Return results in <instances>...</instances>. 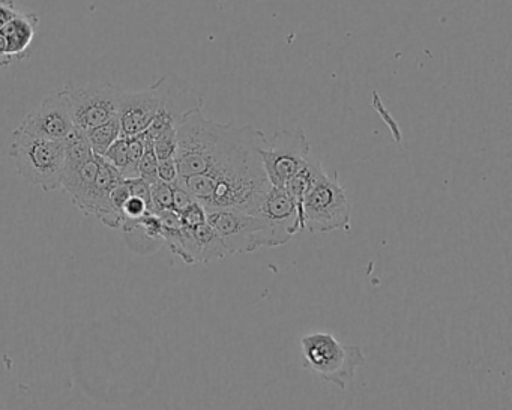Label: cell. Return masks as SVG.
Listing matches in <instances>:
<instances>
[{
  "mask_svg": "<svg viewBox=\"0 0 512 410\" xmlns=\"http://www.w3.org/2000/svg\"><path fill=\"white\" fill-rule=\"evenodd\" d=\"M265 143L266 136L259 130L232 157L205 175L179 178L176 184L181 185L206 212L229 209L256 214L272 187L260 157Z\"/></svg>",
  "mask_w": 512,
  "mask_h": 410,
  "instance_id": "1",
  "label": "cell"
},
{
  "mask_svg": "<svg viewBox=\"0 0 512 410\" xmlns=\"http://www.w3.org/2000/svg\"><path fill=\"white\" fill-rule=\"evenodd\" d=\"M256 131L257 128L250 125L218 124L206 118L202 109L188 113L176 127L175 161L179 178L205 175L232 157Z\"/></svg>",
  "mask_w": 512,
  "mask_h": 410,
  "instance_id": "2",
  "label": "cell"
},
{
  "mask_svg": "<svg viewBox=\"0 0 512 410\" xmlns=\"http://www.w3.org/2000/svg\"><path fill=\"white\" fill-rule=\"evenodd\" d=\"M301 349L305 370H310L325 382L334 383L343 391L365 362L361 347L340 343L328 332L304 335Z\"/></svg>",
  "mask_w": 512,
  "mask_h": 410,
  "instance_id": "3",
  "label": "cell"
},
{
  "mask_svg": "<svg viewBox=\"0 0 512 410\" xmlns=\"http://www.w3.org/2000/svg\"><path fill=\"white\" fill-rule=\"evenodd\" d=\"M10 157L17 173L25 181L46 193L61 190L65 163L64 143L37 139L16 130L11 140Z\"/></svg>",
  "mask_w": 512,
  "mask_h": 410,
  "instance_id": "4",
  "label": "cell"
},
{
  "mask_svg": "<svg viewBox=\"0 0 512 410\" xmlns=\"http://www.w3.org/2000/svg\"><path fill=\"white\" fill-rule=\"evenodd\" d=\"M349 197L340 184L338 173H322L313 182L301 205V229L310 233H328L350 229Z\"/></svg>",
  "mask_w": 512,
  "mask_h": 410,
  "instance_id": "5",
  "label": "cell"
},
{
  "mask_svg": "<svg viewBox=\"0 0 512 410\" xmlns=\"http://www.w3.org/2000/svg\"><path fill=\"white\" fill-rule=\"evenodd\" d=\"M119 89L107 82L65 86L61 94L67 101L74 128L86 134L118 118Z\"/></svg>",
  "mask_w": 512,
  "mask_h": 410,
  "instance_id": "6",
  "label": "cell"
},
{
  "mask_svg": "<svg viewBox=\"0 0 512 410\" xmlns=\"http://www.w3.org/2000/svg\"><path fill=\"white\" fill-rule=\"evenodd\" d=\"M311 155V145L304 130L280 131L271 139L266 137L265 146L260 151L263 169L272 187L284 188L287 182L307 163Z\"/></svg>",
  "mask_w": 512,
  "mask_h": 410,
  "instance_id": "7",
  "label": "cell"
},
{
  "mask_svg": "<svg viewBox=\"0 0 512 410\" xmlns=\"http://www.w3.org/2000/svg\"><path fill=\"white\" fill-rule=\"evenodd\" d=\"M206 221L220 238L227 257L268 247L265 224L256 214L223 209L206 212Z\"/></svg>",
  "mask_w": 512,
  "mask_h": 410,
  "instance_id": "8",
  "label": "cell"
},
{
  "mask_svg": "<svg viewBox=\"0 0 512 410\" xmlns=\"http://www.w3.org/2000/svg\"><path fill=\"white\" fill-rule=\"evenodd\" d=\"M158 98H160V109L151 127L145 131L149 139H154L158 134L166 130L178 127L179 122L194 110L202 109L203 100L196 89L191 88L187 82L169 73L161 77L157 83Z\"/></svg>",
  "mask_w": 512,
  "mask_h": 410,
  "instance_id": "9",
  "label": "cell"
},
{
  "mask_svg": "<svg viewBox=\"0 0 512 410\" xmlns=\"http://www.w3.org/2000/svg\"><path fill=\"white\" fill-rule=\"evenodd\" d=\"M256 215L265 224L268 248L287 244L301 230L298 206L284 188H269Z\"/></svg>",
  "mask_w": 512,
  "mask_h": 410,
  "instance_id": "10",
  "label": "cell"
},
{
  "mask_svg": "<svg viewBox=\"0 0 512 410\" xmlns=\"http://www.w3.org/2000/svg\"><path fill=\"white\" fill-rule=\"evenodd\" d=\"M17 131L37 139L64 143L70 139L76 128H74L67 101L62 97L61 92H58L47 97L37 109L29 112Z\"/></svg>",
  "mask_w": 512,
  "mask_h": 410,
  "instance_id": "11",
  "label": "cell"
},
{
  "mask_svg": "<svg viewBox=\"0 0 512 410\" xmlns=\"http://www.w3.org/2000/svg\"><path fill=\"white\" fill-rule=\"evenodd\" d=\"M160 109L155 85L142 91H124L119 89L118 121L122 137H134L145 133Z\"/></svg>",
  "mask_w": 512,
  "mask_h": 410,
  "instance_id": "12",
  "label": "cell"
},
{
  "mask_svg": "<svg viewBox=\"0 0 512 410\" xmlns=\"http://www.w3.org/2000/svg\"><path fill=\"white\" fill-rule=\"evenodd\" d=\"M40 17L37 14H17L5 28L0 29L8 55L13 59L26 58V52L37 37Z\"/></svg>",
  "mask_w": 512,
  "mask_h": 410,
  "instance_id": "13",
  "label": "cell"
},
{
  "mask_svg": "<svg viewBox=\"0 0 512 410\" xmlns=\"http://www.w3.org/2000/svg\"><path fill=\"white\" fill-rule=\"evenodd\" d=\"M85 137L88 140L89 146H91L92 152L98 155V157H104V154L109 151L110 146L122 137L118 118L88 131Z\"/></svg>",
  "mask_w": 512,
  "mask_h": 410,
  "instance_id": "14",
  "label": "cell"
},
{
  "mask_svg": "<svg viewBox=\"0 0 512 410\" xmlns=\"http://www.w3.org/2000/svg\"><path fill=\"white\" fill-rule=\"evenodd\" d=\"M104 160L107 163L112 164L119 173H121L122 179L128 181L130 178V155H128V137H121L116 140L109 151L104 154Z\"/></svg>",
  "mask_w": 512,
  "mask_h": 410,
  "instance_id": "15",
  "label": "cell"
},
{
  "mask_svg": "<svg viewBox=\"0 0 512 410\" xmlns=\"http://www.w3.org/2000/svg\"><path fill=\"white\" fill-rule=\"evenodd\" d=\"M152 143H154V152L157 155L158 161L172 160V158H175L176 148H178L176 128L158 134L157 137L152 139Z\"/></svg>",
  "mask_w": 512,
  "mask_h": 410,
  "instance_id": "16",
  "label": "cell"
},
{
  "mask_svg": "<svg viewBox=\"0 0 512 410\" xmlns=\"http://www.w3.org/2000/svg\"><path fill=\"white\" fill-rule=\"evenodd\" d=\"M152 212L173 211V184L155 182L151 185Z\"/></svg>",
  "mask_w": 512,
  "mask_h": 410,
  "instance_id": "17",
  "label": "cell"
},
{
  "mask_svg": "<svg viewBox=\"0 0 512 410\" xmlns=\"http://www.w3.org/2000/svg\"><path fill=\"white\" fill-rule=\"evenodd\" d=\"M179 179L178 166L175 158L172 160L158 161V181L166 184H176Z\"/></svg>",
  "mask_w": 512,
  "mask_h": 410,
  "instance_id": "18",
  "label": "cell"
},
{
  "mask_svg": "<svg viewBox=\"0 0 512 410\" xmlns=\"http://www.w3.org/2000/svg\"><path fill=\"white\" fill-rule=\"evenodd\" d=\"M17 14L14 0H0V29L5 28Z\"/></svg>",
  "mask_w": 512,
  "mask_h": 410,
  "instance_id": "19",
  "label": "cell"
},
{
  "mask_svg": "<svg viewBox=\"0 0 512 410\" xmlns=\"http://www.w3.org/2000/svg\"><path fill=\"white\" fill-rule=\"evenodd\" d=\"M13 59L8 55L7 47H5L4 37L0 34V68L8 67Z\"/></svg>",
  "mask_w": 512,
  "mask_h": 410,
  "instance_id": "20",
  "label": "cell"
}]
</instances>
